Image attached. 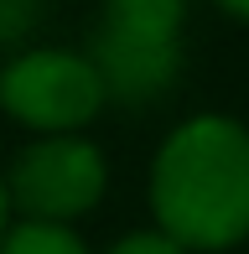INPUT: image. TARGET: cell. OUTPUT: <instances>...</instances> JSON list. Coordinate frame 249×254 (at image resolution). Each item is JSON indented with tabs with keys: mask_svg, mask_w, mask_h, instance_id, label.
Wrapping results in <instances>:
<instances>
[{
	"mask_svg": "<svg viewBox=\"0 0 249 254\" xmlns=\"http://www.w3.org/2000/svg\"><path fill=\"white\" fill-rule=\"evenodd\" d=\"M109 254H187V249H177L166 234H124Z\"/></svg>",
	"mask_w": 249,
	"mask_h": 254,
	"instance_id": "cell-7",
	"label": "cell"
},
{
	"mask_svg": "<svg viewBox=\"0 0 249 254\" xmlns=\"http://www.w3.org/2000/svg\"><path fill=\"white\" fill-rule=\"evenodd\" d=\"M156 234L177 249H234L249 239V130L197 114L161 140L151 166Z\"/></svg>",
	"mask_w": 249,
	"mask_h": 254,
	"instance_id": "cell-1",
	"label": "cell"
},
{
	"mask_svg": "<svg viewBox=\"0 0 249 254\" xmlns=\"http://www.w3.org/2000/svg\"><path fill=\"white\" fill-rule=\"evenodd\" d=\"M0 254H88L67 223H16L0 234Z\"/></svg>",
	"mask_w": 249,
	"mask_h": 254,
	"instance_id": "cell-5",
	"label": "cell"
},
{
	"mask_svg": "<svg viewBox=\"0 0 249 254\" xmlns=\"http://www.w3.org/2000/svg\"><path fill=\"white\" fill-rule=\"evenodd\" d=\"M5 213H10V202H5V182H0V234H5Z\"/></svg>",
	"mask_w": 249,
	"mask_h": 254,
	"instance_id": "cell-9",
	"label": "cell"
},
{
	"mask_svg": "<svg viewBox=\"0 0 249 254\" xmlns=\"http://www.w3.org/2000/svg\"><path fill=\"white\" fill-rule=\"evenodd\" d=\"M223 10H229V16H239V21H249V0H218Z\"/></svg>",
	"mask_w": 249,
	"mask_h": 254,
	"instance_id": "cell-8",
	"label": "cell"
},
{
	"mask_svg": "<svg viewBox=\"0 0 249 254\" xmlns=\"http://www.w3.org/2000/svg\"><path fill=\"white\" fill-rule=\"evenodd\" d=\"M37 26V0H0V47L31 37Z\"/></svg>",
	"mask_w": 249,
	"mask_h": 254,
	"instance_id": "cell-6",
	"label": "cell"
},
{
	"mask_svg": "<svg viewBox=\"0 0 249 254\" xmlns=\"http://www.w3.org/2000/svg\"><path fill=\"white\" fill-rule=\"evenodd\" d=\"M0 182H5V202H16L31 223H67L104 197L109 171L99 145L78 135H42L10 161V177Z\"/></svg>",
	"mask_w": 249,
	"mask_h": 254,
	"instance_id": "cell-3",
	"label": "cell"
},
{
	"mask_svg": "<svg viewBox=\"0 0 249 254\" xmlns=\"http://www.w3.org/2000/svg\"><path fill=\"white\" fill-rule=\"evenodd\" d=\"M0 109L47 135H67L104 109V83L83 52H21L0 73Z\"/></svg>",
	"mask_w": 249,
	"mask_h": 254,
	"instance_id": "cell-4",
	"label": "cell"
},
{
	"mask_svg": "<svg viewBox=\"0 0 249 254\" xmlns=\"http://www.w3.org/2000/svg\"><path fill=\"white\" fill-rule=\"evenodd\" d=\"M182 21L187 0H104L94 31V63L104 99L151 104L182 73Z\"/></svg>",
	"mask_w": 249,
	"mask_h": 254,
	"instance_id": "cell-2",
	"label": "cell"
}]
</instances>
